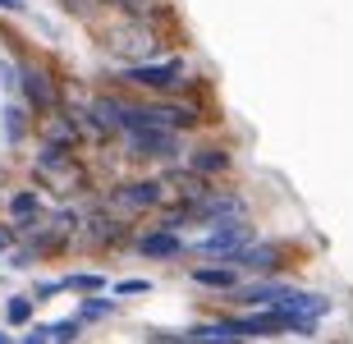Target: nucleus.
<instances>
[{
    "instance_id": "obj_19",
    "label": "nucleus",
    "mask_w": 353,
    "mask_h": 344,
    "mask_svg": "<svg viewBox=\"0 0 353 344\" xmlns=\"http://www.w3.org/2000/svg\"><path fill=\"white\" fill-rule=\"evenodd\" d=\"M32 299H37V303H51V299H60V294H69L65 290V276H41V280H32Z\"/></svg>"
},
{
    "instance_id": "obj_14",
    "label": "nucleus",
    "mask_w": 353,
    "mask_h": 344,
    "mask_svg": "<svg viewBox=\"0 0 353 344\" xmlns=\"http://www.w3.org/2000/svg\"><path fill=\"white\" fill-rule=\"evenodd\" d=\"M60 10H65L69 19H79L83 28L97 32L105 19H115V0H60Z\"/></svg>"
},
{
    "instance_id": "obj_18",
    "label": "nucleus",
    "mask_w": 353,
    "mask_h": 344,
    "mask_svg": "<svg viewBox=\"0 0 353 344\" xmlns=\"http://www.w3.org/2000/svg\"><path fill=\"white\" fill-rule=\"evenodd\" d=\"M110 294H115L119 303H124V299H143V294H152V280H143V276H124V280H110Z\"/></svg>"
},
{
    "instance_id": "obj_24",
    "label": "nucleus",
    "mask_w": 353,
    "mask_h": 344,
    "mask_svg": "<svg viewBox=\"0 0 353 344\" xmlns=\"http://www.w3.org/2000/svg\"><path fill=\"white\" fill-rule=\"evenodd\" d=\"M0 212H5V188H0Z\"/></svg>"
},
{
    "instance_id": "obj_12",
    "label": "nucleus",
    "mask_w": 353,
    "mask_h": 344,
    "mask_svg": "<svg viewBox=\"0 0 353 344\" xmlns=\"http://www.w3.org/2000/svg\"><path fill=\"white\" fill-rule=\"evenodd\" d=\"M0 138H5V147H23L28 138H37V115L19 97L0 101Z\"/></svg>"
},
{
    "instance_id": "obj_11",
    "label": "nucleus",
    "mask_w": 353,
    "mask_h": 344,
    "mask_svg": "<svg viewBox=\"0 0 353 344\" xmlns=\"http://www.w3.org/2000/svg\"><path fill=\"white\" fill-rule=\"evenodd\" d=\"M188 285H197V290H207V294H216V299H225V294H234L239 285H243V271H239L234 262H188Z\"/></svg>"
},
{
    "instance_id": "obj_21",
    "label": "nucleus",
    "mask_w": 353,
    "mask_h": 344,
    "mask_svg": "<svg viewBox=\"0 0 353 344\" xmlns=\"http://www.w3.org/2000/svg\"><path fill=\"white\" fill-rule=\"evenodd\" d=\"M14 344H51V326H46V321H37V326L19 331V340H14Z\"/></svg>"
},
{
    "instance_id": "obj_4",
    "label": "nucleus",
    "mask_w": 353,
    "mask_h": 344,
    "mask_svg": "<svg viewBox=\"0 0 353 344\" xmlns=\"http://www.w3.org/2000/svg\"><path fill=\"white\" fill-rule=\"evenodd\" d=\"M188 143H193V138H183V133L165 129V124H152V129L119 133L115 147L129 161H138V165H157V170H165V165H179V161L188 156Z\"/></svg>"
},
{
    "instance_id": "obj_2",
    "label": "nucleus",
    "mask_w": 353,
    "mask_h": 344,
    "mask_svg": "<svg viewBox=\"0 0 353 344\" xmlns=\"http://www.w3.org/2000/svg\"><path fill=\"white\" fill-rule=\"evenodd\" d=\"M97 46H101L115 65H147V60H161L165 51V32L152 23H138V19H124V14H115V19H105L101 28H97Z\"/></svg>"
},
{
    "instance_id": "obj_3",
    "label": "nucleus",
    "mask_w": 353,
    "mask_h": 344,
    "mask_svg": "<svg viewBox=\"0 0 353 344\" xmlns=\"http://www.w3.org/2000/svg\"><path fill=\"white\" fill-rule=\"evenodd\" d=\"M19 60V101H23L28 110L37 119H46V115H55V110L65 106V88L69 83L60 79L51 69V60H41V55H14Z\"/></svg>"
},
{
    "instance_id": "obj_16",
    "label": "nucleus",
    "mask_w": 353,
    "mask_h": 344,
    "mask_svg": "<svg viewBox=\"0 0 353 344\" xmlns=\"http://www.w3.org/2000/svg\"><path fill=\"white\" fill-rule=\"evenodd\" d=\"M65 290L88 299V294H110V276L105 271H65Z\"/></svg>"
},
{
    "instance_id": "obj_7",
    "label": "nucleus",
    "mask_w": 353,
    "mask_h": 344,
    "mask_svg": "<svg viewBox=\"0 0 353 344\" xmlns=\"http://www.w3.org/2000/svg\"><path fill=\"white\" fill-rule=\"evenodd\" d=\"M234 266L243 271V276H289V266H294V243L257 234L248 248L234 252Z\"/></svg>"
},
{
    "instance_id": "obj_10",
    "label": "nucleus",
    "mask_w": 353,
    "mask_h": 344,
    "mask_svg": "<svg viewBox=\"0 0 353 344\" xmlns=\"http://www.w3.org/2000/svg\"><path fill=\"white\" fill-rule=\"evenodd\" d=\"M46 216H51L46 188L23 184V188H10V193H5V221H10L19 234H23V230H32L37 221H46Z\"/></svg>"
},
{
    "instance_id": "obj_13",
    "label": "nucleus",
    "mask_w": 353,
    "mask_h": 344,
    "mask_svg": "<svg viewBox=\"0 0 353 344\" xmlns=\"http://www.w3.org/2000/svg\"><path fill=\"white\" fill-rule=\"evenodd\" d=\"M37 307H41V303L32 299V294L19 290V294H10V299L0 303V321H5V326L19 335V331H28V326H37Z\"/></svg>"
},
{
    "instance_id": "obj_1",
    "label": "nucleus",
    "mask_w": 353,
    "mask_h": 344,
    "mask_svg": "<svg viewBox=\"0 0 353 344\" xmlns=\"http://www.w3.org/2000/svg\"><path fill=\"white\" fill-rule=\"evenodd\" d=\"M105 83L129 88V92H143V97L207 92V79L193 74V60H188V55H161V60H147V65H115Z\"/></svg>"
},
{
    "instance_id": "obj_8",
    "label": "nucleus",
    "mask_w": 353,
    "mask_h": 344,
    "mask_svg": "<svg viewBox=\"0 0 353 344\" xmlns=\"http://www.w3.org/2000/svg\"><path fill=\"white\" fill-rule=\"evenodd\" d=\"M129 252L147 257V262H188V234H174V230H161L147 221V225L133 230Z\"/></svg>"
},
{
    "instance_id": "obj_5",
    "label": "nucleus",
    "mask_w": 353,
    "mask_h": 344,
    "mask_svg": "<svg viewBox=\"0 0 353 344\" xmlns=\"http://www.w3.org/2000/svg\"><path fill=\"white\" fill-rule=\"evenodd\" d=\"M105 193V207L119 216H129L133 225L143 221V216H157L165 202H170V188H165V179L157 174H129V179H115L110 188H101Z\"/></svg>"
},
{
    "instance_id": "obj_20",
    "label": "nucleus",
    "mask_w": 353,
    "mask_h": 344,
    "mask_svg": "<svg viewBox=\"0 0 353 344\" xmlns=\"http://www.w3.org/2000/svg\"><path fill=\"white\" fill-rule=\"evenodd\" d=\"M0 92L19 97V60H10V55H0Z\"/></svg>"
},
{
    "instance_id": "obj_23",
    "label": "nucleus",
    "mask_w": 353,
    "mask_h": 344,
    "mask_svg": "<svg viewBox=\"0 0 353 344\" xmlns=\"http://www.w3.org/2000/svg\"><path fill=\"white\" fill-rule=\"evenodd\" d=\"M14 340H19V335H14L10 326H5V321H0V344H14Z\"/></svg>"
},
{
    "instance_id": "obj_17",
    "label": "nucleus",
    "mask_w": 353,
    "mask_h": 344,
    "mask_svg": "<svg viewBox=\"0 0 353 344\" xmlns=\"http://www.w3.org/2000/svg\"><path fill=\"white\" fill-rule=\"evenodd\" d=\"M83 335H88V326H83L79 317H60V321H51V344H79Z\"/></svg>"
},
{
    "instance_id": "obj_6",
    "label": "nucleus",
    "mask_w": 353,
    "mask_h": 344,
    "mask_svg": "<svg viewBox=\"0 0 353 344\" xmlns=\"http://www.w3.org/2000/svg\"><path fill=\"white\" fill-rule=\"evenodd\" d=\"M252 239H257V225H252V221L197 230V239H188V262H234V252L248 248Z\"/></svg>"
},
{
    "instance_id": "obj_22",
    "label": "nucleus",
    "mask_w": 353,
    "mask_h": 344,
    "mask_svg": "<svg viewBox=\"0 0 353 344\" xmlns=\"http://www.w3.org/2000/svg\"><path fill=\"white\" fill-rule=\"evenodd\" d=\"M14 248H19V230H14L10 221H0V262H5Z\"/></svg>"
},
{
    "instance_id": "obj_9",
    "label": "nucleus",
    "mask_w": 353,
    "mask_h": 344,
    "mask_svg": "<svg viewBox=\"0 0 353 344\" xmlns=\"http://www.w3.org/2000/svg\"><path fill=\"white\" fill-rule=\"evenodd\" d=\"M183 165L197 174H207V179H216V184H230L234 179V147L216 143V138H207V143H188V156H183Z\"/></svg>"
},
{
    "instance_id": "obj_15",
    "label": "nucleus",
    "mask_w": 353,
    "mask_h": 344,
    "mask_svg": "<svg viewBox=\"0 0 353 344\" xmlns=\"http://www.w3.org/2000/svg\"><path fill=\"white\" fill-rule=\"evenodd\" d=\"M74 317H79L83 326H101V321H115V317H119V299H115V294H88V299H79Z\"/></svg>"
}]
</instances>
